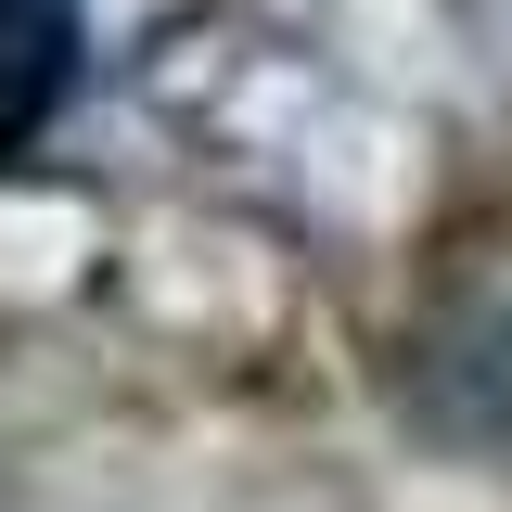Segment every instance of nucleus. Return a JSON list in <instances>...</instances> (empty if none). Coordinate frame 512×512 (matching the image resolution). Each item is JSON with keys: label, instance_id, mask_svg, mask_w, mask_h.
<instances>
[{"label": "nucleus", "instance_id": "f03ea898", "mask_svg": "<svg viewBox=\"0 0 512 512\" xmlns=\"http://www.w3.org/2000/svg\"><path fill=\"white\" fill-rule=\"evenodd\" d=\"M77 52H90V26H77V0H0V167L64 116V90H77Z\"/></svg>", "mask_w": 512, "mask_h": 512}, {"label": "nucleus", "instance_id": "f257e3e1", "mask_svg": "<svg viewBox=\"0 0 512 512\" xmlns=\"http://www.w3.org/2000/svg\"><path fill=\"white\" fill-rule=\"evenodd\" d=\"M410 397H423V423L461 448H512V308H461L410 359Z\"/></svg>", "mask_w": 512, "mask_h": 512}]
</instances>
